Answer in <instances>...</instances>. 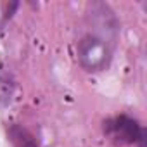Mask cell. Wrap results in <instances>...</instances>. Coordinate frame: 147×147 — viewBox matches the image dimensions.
Here are the masks:
<instances>
[{
    "mask_svg": "<svg viewBox=\"0 0 147 147\" xmlns=\"http://www.w3.org/2000/svg\"><path fill=\"white\" fill-rule=\"evenodd\" d=\"M11 137H12V142H14L16 147H38L35 137H33L26 128L12 126V128H11Z\"/></svg>",
    "mask_w": 147,
    "mask_h": 147,
    "instance_id": "obj_4",
    "label": "cell"
},
{
    "mask_svg": "<svg viewBox=\"0 0 147 147\" xmlns=\"http://www.w3.org/2000/svg\"><path fill=\"white\" fill-rule=\"evenodd\" d=\"M78 61L87 71H102L109 66L113 57V45L92 33L83 36L76 47Z\"/></svg>",
    "mask_w": 147,
    "mask_h": 147,
    "instance_id": "obj_1",
    "label": "cell"
},
{
    "mask_svg": "<svg viewBox=\"0 0 147 147\" xmlns=\"http://www.w3.org/2000/svg\"><path fill=\"white\" fill-rule=\"evenodd\" d=\"M88 19L92 26V35L109 42L114 47V42L119 33V23L114 16V12L109 9V5L94 2L88 7Z\"/></svg>",
    "mask_w": 147,
    "mask_h": 147,
    "instance_id": "obj_2",
    "label": "cell"
},
{
    "mask_svg": "<svg viewBox=\"0 0 147 147\" xmlns=\"http://www.w3.org/2000/svg\"><path fill=\"white\" fill-rule=\"evenodd\" d=\"M104 133L116 144H135L144 140V131L138 123L128 116H116L104 123Z\"/></svg>",
    "mask_w": 147,
    "mask_h": 147,
    "instance_id": "obj_3",
    "label": "cell"
}]
</instances>
